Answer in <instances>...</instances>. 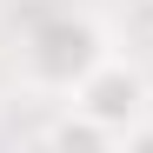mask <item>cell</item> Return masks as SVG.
Returning a JSON list of instances; mask_svg holds the SVG:
<instances>
[{
    "label": "cell",
    "mask_w": 153,
    "mask_h": 153,
    "mask_svg": "<svg viewBox=\"0 0 153 153\" xmlns=\"http://www.w3.org/2000/svg\"><path fill=\"white\" fill-rule=\"evenodd\" d=\"M73 107H80V113L100 126V133L120 146V140H126V133L146 120V107H153V87H146V73H140L133 60H113V53H107V60H100L87 80H80V87H73Z\"/></svg>",
    "instance_id": "cell-2"
},
{
    "label": "cell",
    "mask_w": 153,
    "mask_h": 153,
    "mask_svg": "<svg viewBox=\"0 0 153 153\" xmlns=\"http://www.w3.org/2000/svg\"><path fill=\"white\" fill-rule=\"evenodd\" d=\"M47 140H53V146H113V140L100 133V126H93L80 107H73L67 120H53V126H47Z\"/></svg>",
    "instance_id": "cell-3"
},
{
    "label": "cell",
    "mask_w": 153,
    "mask_h": 153,
    "mask_svg": "<svg viewBox=\"0 0 153 153\" xmlns=\"http://www.w3.org/2000/svg\"><path fill=\"white\" fill-rule=\"evenodd\" d=\"M20 60H27V80H33V87L73 93L100 60H107V33H100L87 13H47V20H33Z\"/></svg>",
    "instance_id": "cell-1"
}]
</instances>
